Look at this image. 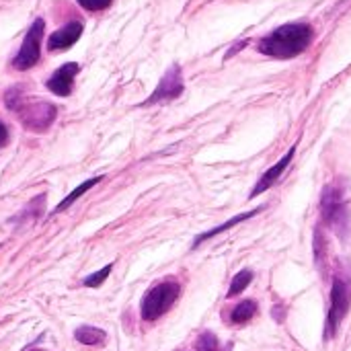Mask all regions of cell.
<instances>
[{
	"mask_svg": "<svg viewBox=\"0 0 351 351\" xmlns=\"http://www.w3.org/2000/svg\"><path fill=\"white\" fill-rule=\"evenodd\" d=\"M315 31L308 23H288L278 29H274L269 35H265L259 41V51L271 58L290 60L308 49L313 43Z\"/></svg>",
	"mask_w": 351,
	"mask_h": 351,
	"instance_id": "1",
	"label": "cell"
},
{
	"mask_svg": "<svg viewBox=\"0 0 351 351\" xmlns=\"http://www.w3.org/2000/svg\"><path fill=\"white\" fill-rule=\"evenodd\" d=\"M181 294V286L175 280H167L156 284L154 288H150L142 300V319L144 321H156L160 319L179 298Z\"/></svg>",
	"mask_w": 351,
	"mask_h": 351,
	"instance_id": "2",
	"label": "cell"
},
{
	"mask_svg": "<svg viewBox=\"0 0 351 351\" xmlns=\"http://www.w3.org/2000/svg\"><path fill=\"white\" fill-rule=\"evenodd\" d=\"M43 31H45V21L43 19H35L33 25L29 27L23 45L19 49V53L12 58V68L14 70H29L39 62L41 56V39H43Z\"/></svg>",
	"mask_w": 351,
	"mask_h": 351,
	"instance_id": "3",
	"label": "cell"
},
{
	"mask_svg": "<svg viewBox=\"0 0 351 351\" xmlns=\"http://www.w3.org/2000/svg\"><path fill=\"white\" fill-rule=\"evenodd\" d=\"M16 113H19L21 123H23L27 130H31V132H45V130L56 121L58 109H56V105H51V103L39 101V103L23 105Z\"/></svg>",
	"mask_w": 351,
	"mask_h": 351,
	"instance_id": "4",
	"label": "cell"
},
{
	"mask_svg": "<svg viewBox=\"0 0 351 351\" xmlns=\"http://www.w3.org/2000/svg\"><path fill=\"white\" fill-rule=\"evenodd\" d=\"M351 300V288L350 284L341 278H335L333 282V290H331V308H329V317H327V337H333L339 323L343 321V317L348 315Z\"/></svg>",
	"mask_w": 351,
	"mask_h": 351,
	"instance_id": "5",
	"label": "cell"
},
{
	"mask_svg": "<svg viewBox=\"0 0 351 351\" xmlns=\"http://www.w3.org/2000/svg\"><path fill=\"white\" fill-rule=\"evenodd\" d=\"M183 95V74H181V66L173 64L165 76L158 80V86L154 88V93L142 103V107H148V105H156V103H162V101H173L177 97Z\"/></svg>",
	"mask_w": 351,
	"mask_h": 351,
	"instance_id": "6",
	"label": "cell"
},
{
	"mask_svg": "<svg viewBox=\"0 0 351 351\" xmlns=\"http://www.w3.org/2000/svg\"><path fill=\"white\" fill-rule=\"evenodd\" d=\"M321 210H323V218L331 224V226H339L346 222V204H343V193L337 185H329L323 193L321 199Z\"/></svg>",
	"mask_w": 351,
	"mask_h": 351,
	"instance_id": "7",
	"label": "cell"
},
{
	"mask_svg": "<svg viewBox=\"0 0 351 351\" xmlns=\"http://www.w3.org/2000/svg\"><path fill=\"white\" fill-rule=\"evenodd\" d=\"M80 66L76 62H68L64 66H60L45 82V86L58 95V97H68L72 93V86H74V76L78 74Z\"/></svg>",
	"mask_w": 351,
	"mask_h": 351,
	"instance_id": "8",
	"label": "cell"
},
{
	"mask_svg": "<svg viewBox=\"0 0 351 351\" xmlns=\"http://www.w3.org/2000/svg\"><path fill=\"white\" fill-rule=\"evenodd\" d=\"M82 29H84V27H82L80 21H72V23L60 27L58 31H53V33L49 35V39H47L49 51H64V49L72 47V45L80 39Z\"/></svg>",
	"mask_w": 351,
	"mask_h": 351,
	"instance_id": "9",
	"label": "cell"
},
{
	"mask_svg": "<svg viewBox=\"0 0 351 351\" xmlns=\"http://www.w3.org/2000/svg\"><path fill=\"white\" fill-rule=\"evenodd\" d=\"M294 154H296V146H292L286 154H284V158L280 160V162H276L269 171H265L263 173V177L257 181V185H255V189L251 191V197H257V195H261L263 191H267L282 175H284V171L288 169V165L292 162V158H294Z\"/></svg>",
	"mask_w": 351,
	"mask_h": 351,
	"instance_id": "10",
	"label": "cell"
},
{
	"mask_svg": "<svg viewBox=\"0 0 351 351\" xmlns=\"http://www.w3.org/2000/svg\"><path fill=\"white\" fill-rule=\"evenodd\" d=\"M259 210H251V212H247V214H241V216H237V218H230L228 222H224V224H220L218 228H212V230H208V232H204L202 237H197L195 241H193V249L195 247H199L204 241H208V239H214L216 234H220V232H224V230H228V228H232V226H237L239 222H243V220H249V218H253L255 214H257Z\"/></svg>",
	"mask_w": 351,
	"mask_h": 351,
	"instance_id": "11",
	"label": "cell"
},
{
	"mask_svg": "<svg viewBox=\"0 0 351 351\" xmlns=\"http://www.w3.org/2000/svg\"><path fill=\"white\" fill-rule=\"evenodd\" d=\"M101 181H103V177H93V179H88V181L80 183V185H78V187H76V189H74L70 195H66V197H64V199H62V202L56 206V210H53V212H64V210H66V208H70V206H72V204H74V202H76L80 195H84V193H86L90 187L99 185Z\"/></svg>",
	"mask_w": 351,
	"mask_h": 351,
	"instance_id": "12",
	"label": "cell"
},
{
	"mask_svg": "<svg viewBox=\"0 0 351 351\" xmlns=\"http://www.w3.org/2000/svg\"><path fill=\"white\" fill-rule=\"evenodd\" d=\"M74 337H76V341L82 343V346H99V343L105 339V333H103L101 329H97V327L84 325V327H78V329H76Z\"/></svg>",
	"mask_w": 351,
	"mask_h": 351,
	"instance_id": "13",
	"label": "cell"
},
{
	"mask_svg": "<svg viewBox=\"0 0 351 351\" xmlns=\"http://www.w3.org/2000/svg\"><path fill=\"white\" fill-rule=\"evenodd\" d=\"M257 313V302L255 300H245L241 304H237V308L232 311V323H247L249 319H253Z\"/></svg>",
	"mask_w": 351,
	"mask_h": 351,
	"instance_id": "14",
	"label": "cell"
},
{
	"mask_svg": "<svg viewBox=\"0 0 351 351\" xmlns=\"http://www.w3.org/2000/svg\"><path fill=\"white\" fill-rule=\"evenodd\" d=\"M251 280H253V274L249 271V269H243V271H239L234 278H232V282H230V288H228V298H234V296H239L249 284H251Z\"/></svg>",
	"mask_w": 351,
	"mask_h": 351,
	"instance_id": "15",
	"label": "cell"
},
{
	"mask_svg": "<svg viewBox=\"0 0 351 351\" xmlns=\"http://www.w3.org/2000/svg\"><path fill=\"white\" fill-rule=\"evenodd\" d=\"M23 84H16V86H10L4 95V103L10 111H19L23 107Z\"/></svg>",
	"mask_w": 351,
	"mask_h": 351,
	"instance_id": "16",
	"label": "cell"
},
{
	"mask_svg": "<svg viewBox=\"0 0 351 351\" xmlns=\"http://www.w3.org/2000/svg\"><path fill=\"white\" fill-rule=\"evenodd\" d=\"M111 269H113V263H109V265H105L101 271H97V274H93V276H88L82 284L86 286V288H99L107 278H109V274H111Z\"/></svg>",
	"mask_w": 351,
	"mask_h": 351,
	"instance_id": "17",
	"label": "cell"
},
{
	"mask_svg": "<svg viewBox=\"0 0 351 351\" xmlns=\"http://www.w3.org/2000/svg\"><path fill=\"white\" fill-rule=\"evenodd\" d=\"M195 350L197 351H220L216 335H214V333H202V335H199V339L195 341Z\"/></svg>",
	"mask_w": 351,
	"mask_h": 351,
	"instance_id": "18",
	"label": "cell"
},
{
	"mask_svg": "<svg viewBox=\"0 0 351 351\" xmlns=\"http://www.w3.org/2000/svg\"><path fill=\"white\" fill-rule=\"evenodd\" d=\"M76 2L90 12H97V10H105L107 6H111L113 0H76Z\"/></svg>",
	"mask_w": 351,
	"mask_h": 351,
	"instance_id": "19",
	"label": "cell"
},
{
	"mask_svg": "<svg viewBox=\"0 0 351 351\" xmlns=\"http://www.w3.org/2000/svg\"><path fill=\"white\" fill-rule=\"evenodd\" d=\"M8 144V128L0 121V148H4Z\"/></svg>",
	"mask_w": 351,
	"mask_h": 351,
	"instance_id": "20",
	"label": "cell"
},
{
	"mask_svg": "<svg viewBox=\"0 0 351 351\" xmlns=\"http://www.w3.org/2000/svg\"><path fill=\"white\" fill-rule=\"evenodd\" d=\"M31 351H43V350H31Z\"/></svg>",
	"mask_w": 351,
	"mask_h": 351,
	"instance_id": "21",
	"label": "cell"
}]
</instances>
